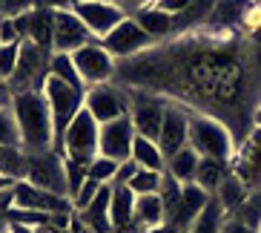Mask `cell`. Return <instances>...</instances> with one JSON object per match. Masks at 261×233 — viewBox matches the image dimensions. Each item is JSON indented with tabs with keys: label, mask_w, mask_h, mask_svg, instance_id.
Listing matches in <instances>:
<instances>
[{
	"label": "cell",
	"mask_w": 261,
	"mask_h": 233,
	"mask_svg": "<svg viewBox=\"0 0 261 233\" xmlns=\"http://www.w3.org/2000/svg\"><path fill=\"white\" fill-rule=\"evenodd\" d=\"M135 127L129 115H121L115 121L100 124V141H98V155H107L112 161L123 164L132 155V141H135Z\"/></svg>",
	"instance_id": "10"
},
{
	"label": "cell",
	"mask_w": 261,
	"mask_h": 233,
	"mask_svg": "<svg viewBox=\"0 0 261 233\" xmlns=\"http://www.w3.org/2000/svg\"><path fill=\"white\" fill-rule=\"evenodd\" d=\"M135 173H138V164L132 161H123L121 167H118V173H115V181H112V184H129V179L132 176H135Z\"/></svg>",
	"instance_id": "40"
},
{
	"label": "cell",
	"mask_w": 261,
	"mask_h": 233,
	"mask_svg": "<svg viewBox=\"0 0 261 233\" xmlns=\"http://www.w3.org/2000/svg\"><path fill=\"white\" fill-rule=\"evenodd\" d=\"M109 202H112V184H103L98 190V196L92 199V204L77 213V219L86 227H92L95 233H112V219H109Z\"/></svg>",
	"instance_id": "19"
},
{
	"label": "cell",
	"mask_w": 261,
	"mask_h": 233,
	"mask_svg": "<svg viewBox=\"0 0 261 233\" xmlns=\"http://www.w3.org/2000/svg\"><path fill=\"white\" fill-rule=\"evenodd\" d=\"M35 9V0H3V17H17L23 12H32Z\"/></svg>",
	"instance_id": "39"
},
{
	"label": "cell",
	"mask_w": 261,
	"mask_h": 233,
	"mask_svg": "<svg viewBox=\"0 0 261 233\" xmlns=\"http://www.w3.org/2000/svg\"><path fill=\"white\" fill-rule=\"evenodd\" d=\"M63 164H66V184H69V199H75L77 190L86 184L89 173H86V164L72 161V158H66V155H63Z\"/></svg>",
	"instance_id": "34"
},
{
	"label": "cell",
	"mask_w": 261,
	"mask_h": 233,
	"mask_svg": "<svg viewBox=\"0 0 261 233\" xmlns=\"http://www.w3.org/2000/svg\"><path fill=\"white\" fill-rule=\"evenodd\" d=\"M227 222V210L215 202V196L210 199V204L198 213V219L190 225L187 233H221V225Z\"/></svg>",
	"instance_id": "27"
},
{
	"label": "cell",
	"mask_w": 261,
	"mask_h": 233,
	"mask_svg": "<svg viewBox=\"0 0 261 233\" xmlns=\"http://www.w3.org/2000/svg\"><path fill=\"white\" fill-rule=\"evenodd\" d=\"M149 3H155V0H118V6L126 12V15H135V12H141V9H146Z\"/></svg>",
	"instance_id": "41"
},
{
	"label": "cell",
	"mask_w": 261,
	"mask_h": 233,
	"mask_svg": "<svg viewBox=\"0 0 261 233\" xmlns=\"http://www.w3.org/2000/svg\"><path fill=\"white\" fill-rule=\"evenodd\" d=\"M258 233H261V227H258Z\"/></svg>",
	"instance_id": "53"
},
{
	"label": "cell",
	"mask_w": 261,
	"mask_h": 233,
	"mask_svg": "<svg viewBox=\"0 0 261 233\" xmlns=\"http://www.w3.org/2000/svg\"><path fill=\"white\" fill-rule=\"evenodd\" d=\"M15 207L38 210V213H46V216L75 213L72 199L58 196V193H49V190H40V187L29 184V181H17V184H15Z\"/></svg>",
	"instance_id": "14"
},
{
	"label": "cell",
	"mask_w": 261,
	"mask_h": 233,
	"mask_svg": "<svg viewBox=\"0 0 261 233\" xmlns=\"http://www.w3.org/2000/svg\"><path fill=\"white\" fill-rule=\"evenodd\" d=\"M210 199L213 196L204 190V187H198L195 181H190V184H181V207H178V219L172 222V227H178V230H190V225L198 219V213L210 204Z\"/></svg>",
	"instance_id": "16"
},
{
	"label": "cell",
	"mask_w": 261,
	"mask_h": 233,
	"mask_svg": "<svg viewBox=\"0 0 261 233\" xmlns=\"http://www.w3.org/2000/svg\"><path fill=\"white\" fill-rule=\"evenodd\" d=\"M40 92H43V98H46V104H49V112H52V121H55V138H58V150H61L63 132L72 124V118L84 109L86 92L69 86L66 81H61V78H55V75H46Z\"/></svg>",
	"instance_id": "4"
},
{
	"label": "cell",
	"mask_w": 261,
	"mask_h": 233,
	"mask_svg": "<svg viewBox=\"0 0 261 233\" xmlns=\"http://www.w3.org/2000/svg\"><path fill=\"white\" fill-rule=\"evenodd\" d=\"M164 107L158 98L152 95H138V98H129V118H132V127L138 135L144 138H152L158 141L161 135V124H164Z\"/></svg>",
	"instance_id": "15"
},
{
	"label": "cell",
	"mask_w": 261,
	"mask_h": 233,
	"mask_svg": "<svg viewBox=\"0 0 261 233\" xmlns=\"http://www.w3.org/2000/svg\"><path fill=\"white\" fill-rule=\"evenodd\" d=\"M77 0H43V6L49 9H75Z\"/></svg>",
	"instance_id": "43"
},
{
	"label": "cell",
	"mask_w": 261,
	"mask_h": 233,
	"mask_svg": "<svg viewBox=\"0 0 261 233\" xmlns=\"http://www.w3.org/2000/svg\"><path fill=\"white\" fill-rule=\"evenodd\" d=\"M29 184L49 190V193L66 196L69 199V184H66V164H63L61 150H46V153H26V179Z\"/></svg>",
	"instance_id": "5"
},
{
	"label": "cell",
	"mask_w": 261,
	"mask_h": 233,
	"mask_svg": "<svg viewBox=\"0 0 261 233\" xmlns=\"http://www.w3.org/2000/svg\"><path fill=\"white\" fill-rule=\"evenodd\" d=\"M247 193H250V190H247V184H244L241 179H238L236 173H230V176H227V179L221 181V187L215 190V202L221 204V207L227 210V216H230L232 210H236L238 204H241V202L247 199Z\"/></svg>",
	"instance_id": "25"
},
{
	"label": "cell",
	"mask_w": 261,
	"mask_h": 233,
	"mask_svg": "<svg viewBox=\"0 0 261 233\" xmlns=\"http://www.w3.org/2000/svg\"><path fill=\"white\" fill-rule=\"evenodd\" d=\"M66 233H72V230H66Z\"/></svg>",
	"instance_id": "52"
},
{
	"label": "cell",
	"mask_w": 261,
	"mask_h": 233,
	"mask_svg": "<svg viewBox=\"0 0 261 233\" xmlns=\"http://www.w3.org/2000/svg\"><path fill=\"white\" fill-rule=\"evenodd\" d=\"M98 141H100V124L95 121L86 107L72 118V124L66 127L61 138V153L72 161H81V164H89L98 155Z\"/></svg>",
	"instance_id": "6"
},
{
	"label": "cell",
	"mask_w": 261,
	"mask_h": 233,
	"mask_svg": "<svg viewBox=\"0 0 261 233\" xmlns=\"http://www.w3.org/2000/svg\"><path fill=\"white\" fill-rule=\"evenodd\" d=\"M129 158L138 164L141 170H164V167H167V158H164L161 147H158V141L144 138V135H135Z\"/></svg>",
	"instance_id": "22"
},
{
	"label": "cell",
	"mask_w": 261,
	"mask_h": 233,
	"mask_svg": "<svg viewBox=\"0 0 261 233\" xmlns=\"http://www.w3.org/2000/svg\"><path fill=\"white\" fill-rule=\"evenodd\" d=\"M84 107L98 124H107V121H115L121 115H129V95L115 84H98L86 89Z\"/></svg>",
	"instance_id": "8"
},
{
	"label": "cell",
	"mask_w": 261,
	"mask_h": 233,
	"mask_svg": "<svg viewBox=\"0 0 261 233\" xmlns=\"http://www.w3.org/2000/svg\"><path fill=\"white\" fill-rule=\"evenodd\" d=\"M49 61L52 52L43 46H38L35 40H23L20 43V55H17V66L12 72V78L6 81L9 95L17 92H32V89H43V81L49 75Z\"/></svg>",
	"instance_id": "2"
},
{
	"label": "cell",
	"mask_w": 261,
	"mask_h": 233,
	"mask_svg": "<svg viewBox=\"0 0 261 233\" xmlns=\"http://www.w3.org/2000/svg\"><path fill=\"white\" fill-rule=\"evenodd\" d=\"M9 107L17 121V132H20V147L26 153H46V150H58V138H55V121L49 112V104L43 92L32 89V92H17L9 95Z\"/></svg>",
	"instance_id": "1"
},
{
	"label": "cell",
	"mask_w": 261,
	"mask_h": 233,
	"mask_svg": "<svg viewBox=\"0 0 261 233\" xmlns=\"http://www.w3.org/2000/svg\"><path fill=\"white\" fill-rule=\"evenodd\" d=\"M161 225H167L161 196L158 193L138 196V199H135V219H132V230L129 233H146V230L161 227Z\"/></svg>",
	"instance_id": "18"
},
{
	"label": "cell",
	"mask_w": 261,
	"mask_h": 233,
	"mask_svg": "<svg viewBox=\"0 0 261 233\" xmlns=\"http://www.w3.org/2000/svg\"><path fill=\"white\" fill-rule=\"evenodd\" d=\"M72 63H75V69L86 89L98 86V84H109L115 78V66H118V61L100 46L98 40H92V43L81 46L77 52H72Z\"/></svg>",
	"instance_id": "7"
},
{
	"label": "cell",
	"mask_w": 261,
	"mask_h": 233,
	"mask_svg": "<svg viewBox=\"0 0 261 233\" xmlns=\"http://www.w3.org/2000/svg\"><path fill=\"white\" fill-rule=\"evenodd\" d=\"M0 233H9V222H6V216L0 213Z\"/></svg>",
	"instance_id": "47"
},
{
	"label": "cell",
	"mask_w": 261,
	"mask_h": 233,
	"mask_svg": "<svg viewBox=\"0 0 261 233\" xmlns=\"http://www.w3.org/2000/svg\"><path fill=\"white\" fill-rule=\"evenodd\" d=\"M198 164H201V155L195 153L190 144H187L184 150H178L175 155H169V158H167L164 173H167V176H172L175 181H181V184H190V181H195Z\"/></svg>",
	"instance_id": "20"
},
{
	"label": "cell",
	"mask_w": 261,
	"mask_h": 233,
	"mask_svg": "<svg viewBox=\"0 0 261 233\" xmlns=\"http://www.w3.org/2000/svg\"><path fill=\"white\" fill-rule=\"evenodd\" d=\"M0 9H3V0H0Z\"/></svg>",
	"instance_id": "51"
},
{
	"label": "cell",
	"mask_w": 261,
	"mask_h": 233,
	"mask_svg": "<svg viewBox=\"0 0 261 233\" xmlns=\"http://www.w3.org/2000/svg\"><path fill=\"white\" fill-rule=\"evenodd\" d=\"M3 216H6L9 225H26V227H43L52 222V216L38 213V210H26V207H9Z\"/></svg>",
	"instance_id": "32"
},
{
	"label": "cell",
	"mask_w": 261,
	"mask_h": 233,
	"mask_svg": "<svg viewBox=\"0 0 261 233\" xmlns=\"http://www.w3.org/2000/svg\"><path fill=\"white\" fill-rule=\"evenodd\" d=\"M72 12L84 20V26L89 29V35H92L95 40H103L123 17H129L118 3H81V0H77Z\"/></svg>",
	"instance_id": "13"
},
{
	"label": "cell",
	"mask_w": 261,
	"mask_h": 233,
	"mask_svg": "<svg viewBox=\"0 0 261 233\" xmlns=\"http://www.w3.org/2000/svg\"><path fill=\"white\" fill-rule=\"evenodd\" d=\"M103 184H98V181H92V179H86V184L77 190V196L72 199V207H75V213H81V210H86L89 204H92V199L98 196V190Z\"/></svg>",
	"instance_id": "36"
},
{
	"label": "cell",
	"mask_w": 261,
	"mask_h": 233,
	"mask_svg": "<svg viewBox=\"0 0 261 233\" xmlns=\"http://www.w3.org/2000/svg\"><path fill=\"white\" fill-rule=\"evenodd\" d=\"M230 176V167L227 161H218V158H201L198 173H195V184L204 187L210 196H215V190L221 187V181Z\"/></svg>",
	"instance_id": "23"
},
{
	"label": "cell",
	"mask_w": 261,
	"mask_h": 233,
	"mask_svg": "<svg viewBox=\"0 0 261 233\" xmlns=\"http://www.w3.org/2000/svg\"><path fill=\"white\" fill-rule=\"evenodd\" d=\"M49 75L61 78V81H66L69 86H75V89L86 92L84 81H81V75H77V69H75V63H72V55L55 52V55H52V61H49Z\"/></svg>",
	"instance_id": "28"
},
{
	"label": "cell",
	"mask_w": 261,
	"mask_h": 233,
	"mask_svg": "<svg viewBox=\"0 0 261 233\" xmlns=\"http://www.w3.org/2000/svg\"><path fill=\"white\" fill-rule=\"evenodd\" d=\"M135 199L126 184H112V202H109V219H112V233H129L132 219H135Z\"/></svg>",
	"instance_id": "17"
},
{
	"label": "cell",
	"mask_w": 261,
	"mask_h": 233,
	"mask_svg": "<svg viewBox=\"0 0 261 233\" xmlns=\"http://www.w3.org/2000/svg\"><path fill=\"white\" fill-rule=\"evenodd\" d=\"M118 167H121V164L112 161V158H107V155H95L92 161L86 164V173H89V179L98 181V184H112Z\"/></svg>",
	"instance_id": "31"
},
{
	"label": "cell",
	"mask_w": 261,
	"mask_h": 233,
	"mask_svg": "<svg viewBox=\"0 0 261 233\" xmlns=\"http://www.w3.org/2000/svg\"><path fill=\"white\" fill-rule=\"evenodd\" d=\"M230 219H238L241 225H247V227H253V230H258V227H261V190L247 193V199L238 204L236 210H232Z\"/></svg>",
	"instance_id": "29"
},
{
	"label": "cell",
	"mask_w": 261,
	"mask_h": 233,
	"mask_svg": "<svg viewBox=\"0 0 261 233\" xmlns=\"http://www.w3.org/2000/svg\"><path fill=\"white\" fill-rule=\"evenodd\" d=\"M135 24L141 26V29L149 35L152 40H158V38H167L169 32L175 29V17L172 15H167V12H161V9H155V6H146V9H141V12H135Z\"/></svg>",
	"instance_id": "21"
},
{
	"label": "cell",
	"mask_w": 261,
	"mask_h": 233,
	"mask_svg": "<svg viewBox=\"0 0 261 233\" xmlns=\"http://www.w3.org/2000/svg\"><path fill=\"white\" fill-rule=\"evenodd\" d=\"M247 9H250V0H215L213 12H210V24L236 26L244 20Z\"/></svg>",
	"instance_id": "24"
},
{
	"label": "cell",
	"mask_w": 261,
	"mask_h": 233,
	"mask_svg": "<svg viewBox=\"0 0 261 233\" xmlns=\"http://www.w3.org/2000/svg\"><path fill=\"white\" fill-rule=\"evenodd\" d=\"M192 3H195V0H155L152 6L161 9V12H167V15H172V17H178V15H184Z\"/></svg>",
	"instance_id": "37"
},
{
	"label": "cell",
	"mask_w": 261,
	"mask_h": 233,
	"mask_svg": "<svg viewBox=\"0 0 261 233\" xmlns=\"http://www.w3.org/2000/svg\"><path fill=\"white\" fill-rule=\"evenodd\" d=\"M12 43H23V40H20V35L15 29V20L3 17L0 20V46H12Z\"/></svg>",
	"instance_id": "38"
},
{
	"label": "cell",
	"mask_w": 261,
	"mask_h": 233,
	"mask_svg": "<svg viewBox=\"0 0 261 233\" xmlns=\"http://www.w3.org/2000/svg\"><path fill=\"white\" fill-rule=\"evenodd\" d=\"M161 184H164V170H141L129 179V190L135 196H149V193H161Z\"/></svg>",
	"instance_id": "30"
},
{
	"label": "cell",
	"mask_w": 261,
	"mask_h": 233,
	"mask_svg": "<svg viewBox=\"0 0 261 233\" xmlns=\"http://www.w3.org/2000/svg\"><path fill=\"white\" fill-rule=\"evenodd\" d=\"M0 104H6V98H0Z\"/></svg>",
	"instance_id": "50"
},
{
	"label": "cell",
	"mask_w": 261,
	"mask_h": 233,
	"mask_svg": "<svg viewBox=\"0 0 261 233\" xmlns=\"http://www.w3.org/2000/svg\"><path fill=\"white\" fill-rule=\"evenodd\" d=\"M38 233H66V230H63V227H58V225H52V222H49V225L38 227Z\"/></svg>",
	"instance_id": "46"
},
{
	"label": "cell",
	"mask_w": 261,
	"mask_h": 233,
	"mask_svg": "<svg viewBox=\"0 0 261 233\" xmlns=\"http://www.w3.org/2000/svg\"><path fill=\"white\" fill-rule=\"evenodd\" d=\"M0 144L20 147V132H17V121L9 104H0Z\"/></svg>",
	"instance_id": "33"
},
{
	"label": "cell",
	"mask_w": 261,
	"mask_h": 233,
	"mask_svg": "<svg viewBox=\"0 0 261 233\" xmlns=\"http://www.w3.org/2000/svg\"><path fill=\"white\" fill-rule=\"evenodd\" d=\"M81 3H118V0H81Z\"/></svg>",
	"instance_id": "48"
},
{
	"label": "cell",
	"mask_w": 261,
	"mask_h": 233,
	"mask_svg": "<svg viewBox=\"0 0 261 233\" xmlns=\"http://www.w3.org/2000/svg\"><path fill=\"white\" fill-rule=\"evenodd\" d=\"M146 233H184V230H178L172 225H161V227H152V230H146Z\"/></svg>",
	"instance_id": "45"
},
{
	"label": "cell",
	"mask_w": 261,
	"mask_h": 233,
	"mask_svg": "<svg viewBox=\"0 0 261 233\" xmlns=\"http://www.w3.org/2000/svg\"><path fill=\"white\" fill-rule=\"evenodd\" d=\"M221 233H258V230H253V227L241 225L238 219H230V216H227V222L221 225Z\"/></svg>",
	"instance_id": "42"
},
{
	"label": "cell",
	"mask_w": 261,
	"mask_h": 233,
	"mask_svg": "<svg viewBox=\"0 0 261 233\" xmlns=\"http://www.w3.org/2000/svg\"><path fill=\"white\" fill-rule=\"evenodd\" d=\"M98 43L107 49L115 61H129V58H135L138 52L149 49L155 40L149 38V35H146L138 24H135V17H123L121 24L109 32L103 40H98Z\"/></svg>",
	"instance_id": "9"
},
{
	"label": "cell",
	"mask_w": 261,
	"mask_h": 233,
	"mask_svg": "<svg viewBox=\"0 0 261 233\" xmlns=\"http://www.w3.org/2000/svg\"><path fill=\"white\" fill-rule=\"evenodd\" d=\"M190 147L201 158H218L230 161L232 158V135L224 127V121L213 115H190Z\"/></svg>",
	"instance_id": "3"
},
{
	"label": "cell",
	"mask_w": 261,
	"mask_h": 233,
	"mask_svg": "<svg viewBox=\"0 0 261 233\" xmlns=\"http://www.w3.org/2000/svg\"><path fill=\"white\" fill-rule=\"evenodd\" d=\"M0 176H6L12 181L26 179V150L23 147L0 144Z\"/></svg>",
	"instance_id": "26"
},
{
	"label": "cell",
	"mask_w": 261,
	"mask_h": 233,
	"mask_svg": "<svg viewBox=\"0 0 261 233\" xmlns=\"http://www.w3.org/2000/svg\"><path fill=\"white\" fill-rule=\"evenodd\" d=\"M190 115L181 104H167L164 107V124L161 135H158V147H161L164 158L175 155L178 150H184L190 144Z\"/></svg>",
	"instance_id": "12"
},
{
	"label": "cell",
	"mask_w": 261,
	"mask_h": 233,
	"mask_svg": "<svg viewBox=\"0 0 261 233\" xmlns=\"http://www.w3.org/2000/svg\"><path fill=\"white\" fill-rule=\"evenodd\" d=\"M92 35L84 26V20L72 12V9H55V29H52V55L63 52L72 55L81 46L92 43Z\"/></svg>",
	"instance_id": "11"
},
{
	"label": "cell",
	"mask_w": 261,
	"mask_h": 233,
	"mask_svg": "<svg viewBox=\"0 0 261 233\" xmlns=\"http://www.w3.org/2000/svg\"><path fill=\"white\" fill-rule=\"evenodd\" d=\"M255 124L261 127V107H258V112H255Z\"/></svg>",
	"instance_id": "49"
},
{
	"label": "cell",
	"mask_w": 261,
	"mask_h": 233,
	"mask_svg": "<svg viewBox=\"0 0 261 233\" xmlns=\"http://www.w3.org/2000/svg\"><path fill=\"white\" fill-rule=\"evenodd\" d=\"M9 233H38V227H26V225H9Z\"/></svg>",
	"instance_id": "44"
},
{
	"label": "cell",
	"mask_w": 261,
	"mask_h": 233,
	"mask_svg": "<svg viewBox=\"0 0 261 233\" xmlns=\"http://www.w3.org/2000/svg\"><path fill=\"white\" fill-rule=\"evenodd\" d=\"M17 55H20V43H12V46H0V84H6L12 72L17 66Z\"/></svg>",
	"instance_id": "35"
}]
</instances>
